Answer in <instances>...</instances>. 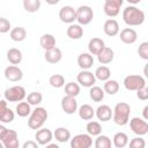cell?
Wrapping results in <instances>:
<instances>
[{
    "label": "cell",
    "instance_id": "1f68e13d",
    "mask_svg": "<svg viewBox=\"0 0 148 148\" xmlns=\"http://www.w3.org/2000/svg\"><path fill=\"white\" fill-rule=\"evenodd\" d=\"M15 111H16V114H17L18 117H22V118L28 117V116L31 113V105H30L28 102H22V101H21V102L16 105Z\"/></svg>",
    "mask_w": 148,
    "mask_h": 148
},
{
    "label": "cell",
    "instance_id": "2e32d148",
    "mask_svg": "<svg viewBox=\"0 0 148 148\" xmlns=\"http://www.w3.org/2000/svg\"><path fill=\"white\" fill-rule=\"evenodd\" d=\"M103 31L109 37L117 36L119 34V24H118V22L114 18L106 20L104 22V25H103Z\"/></svg>",
    "mask_w": 148,
    "mask_h": 148
},
{
    "label": "cell",
    "instance_id": "f1b7e54d",
    "mask_svg": "<svg viewBox=\"0 0 148 148\" xmlns=\"http://www.w3.org/2000/svg\"><path fill=\"white\" fill-rule=\"evenodd\" d=\"M9 36H10V39L14 42H22L27 37V30L23 27H16L10 30Z\"/></svg>",
    "mask_w": 148,
    "mask_h": 148
},
{
    "label": "cell",
    "instance_id": "7402d4cb",
    "mask_svg": "<svg viewBox=\"0 0 148 148\" xmlns=\"http://www.w3.org/2000/svg\"><path fill=\"white\" fill-rule=\"evenodd\" d=\"M77 65L81 69H89L94 65V57L89 52H83L77 57Z\"/></svg>",
    "mask_w": 148,
    "mask_h": 148
},
{
    "label": "cell",
    "instance_id": "8fae6325",
    "mask_svg": "<svg viewBox=\"0 0 148 148\" xmlns=\"http://www.w3.org/2000/svg\"><path fill=\"white\" fill-rule=\"evenodd\" d=\"M5 148H17L20 146L18 143V135L16 131L14 130H7L1 139Z\"/></svg>",
    "mask_w": 148,
    "mask_h": 148
},
{
    "label": "cell",
    "instance_id": "d6a6232c",
    "mask_svg": "<svg viewBox=\"0 0 148 148\" xmlns=\"http://www.w3.org/2000/svg\"><path fill=\"white\" fill-rule=\"evenodd\" d=\"M104 95H105V92L101 87H97V86L90 87L89 96L94 102H102L104 99Z\"/></svg>",
    "mask_w": 148,
    "mask_h": 148
},
{
    "label": "cell",
    "instance_id": "ac0fdd59",
    "mask_svg": "<svg viewBox=\"0 0 148 148\" xmlns=\"http://www.w3.org/2000/svg\"><path fill=\"white\" fill-rule=\"evenodd\" d=\"M105 46V43L102 38H98V37H92L89 43H88V50H89V53L92 54V56H97Z\"/></svg>",
    "mask_w": 148,
    "mask_h": 148
},
{
    "label": "cell",
    "instance_id": "7dc6e473",
    "mask_svg": "<svg viewBox=\"0 0 148 148\" xmlns=\"http://www.w3.org/2000/svg\"><path fill=\"white\" fill-rule=\"evenodd\" d=\"M147 111H148V105H146L143 108V110H142V116H143V119L145 120H148V113H147Z\"/></svg>",
    "mask_w": 148,
    "mask_h": 148
},
{
    "label": "cell",
    "instance_id": "bcb514c9",
    "mask_svg": "<svg viewBox=\"0 0 148 148\" xmlns=\"http://www.w3.org/2000/svg\"><path fill=\"white\" fill-rule=\"evenodd\" d=\"M7 109V101L6 99H0V114Z\"/></svg>",
    "mask_w": 148,
    "mask_h": 148
},
{
    "label": "cell",
    "instance_id": "816d5d0a",
    "mask_svg": "<svg viewBox=\"0 0 148 148\" xmlns=\"http://www.w3.org/2000/svg\"><path fill=\"white\" fill-rule=\"evenodd\" d=\"M46 147H47V148H59L58 145H54V143H47Z\"/></svg>",
    "mask_w": 148,
    "mask_h": 148
},
{
    "label": "cell",
    "instance_id": "ee69618b",
    "mask_svg": "<svg viewBox=\"0 0 148 148\" xmlns=\"http://www.w3.org/2000/svg\"><path fill=\"white\" fill-rule=\"evenodd\" d=\"M136 96H138V98L141 99V101H147V99H148V88L145 86V87H142L141 89L136 90Z\"/></svg>",
    "mask_w": 148,
    "mask_h": 148
},
{
    "label": "cell",
    "instance_id": "5b68a950",
    "mask_svg": "<svg viewBox=\"0 0 148 148\" xmlns=\"http://www.w3.org/2000/svg\"><path fill=\"white\" fill-rule=\"evenodd\" d=\"M146 86V80L141 75H127L124 79V87L130 91H136Z\"/></svg>",
    "mask_w": 148,
    "mask_h": 148
},
{
    "label": "cell",
    "instance_id": "8d00e7d4",
    "mask_svg": "<svg viewBox=\"0 0 148 148\" xmlns=\"http://www.w3.org/2000/svg\"><path fill=\"white\" fill-rule=\"evenodd\" d=\"M95 147L96 148H110L111 147V139L108 135L98 134L95 140Z\"/></svg>",
    "mask_w": 148,
    "mask_h": 148
},
{
    "label": "cell",
    "instance_id": "ab89813d",
    "mask_svg": "<svg viewBox=\"0 0 148 148\" xmlns=\"http://www.w3.org/2000/svg\"><path fill=\"white\" fill-rule=\"evenodd\" d=\"M14 117H15V113L12 109L7 108L1 114H0V123H5V124H8V123H12L14 120Z\"/></svg>",
    "mask_w": 148,
    "mask_h": 148
},
{
    "label": "cell",
    "instance_id": "9a60e30c",
    "mask_svg": "<svg viewBox=\"0 0 148 148\" xmlns=\"http://www.w3.org/2000/svg\"><path fill=\"white\" fill-rule=\"evenodd\" d=\"M35 139L39 146H46L53 139V133L49 128H42L40 127L37 130V132L35 134Z\"/></svg>",
    "mask_w": 148,
    "mask_h": 148
},
{
    "label": "cell",
    "instance_id": "b9f144b4",
    "mask_svg": "<svg viewBox=\"0 0 148 148\" xmlns=\"http://www.w3.org/2000/svg\"><path fill=\"white\" fill-rule=\"evenodd\" d=\"M145 146H146L145 140L139 135L130 141V147L131 148H145Z\"/></svg>",
    "mask_w": 148,
    "mask_h": 148
},
{
    "label": "cell",
    "instance_id": "f6af8a7d",
    "mask_svg": "<svg viewBox=\"0 0 148 148\" xmlns=\"http://www.w3.org/2000/svg\"><path fill=\"white\" fill-rule=\"evenodd\" d=\"M38 146H39V145H38L36 141H31V140H30V141H25V142L22 145L23 148H37Z\"/></svg>",
    "mask_w": 148,
    "mask_h": 148
},
{
    "label": "cell",
    "instance_id": "681fc988",
    "mask_svg": "<svg viewBox=\"0 0 148 148\" xmlns=\"http://www.w3.org/2000/svg\"><path fill=\"white\" fill-rule=\"evenodd\" d=\"M60 0H45V2L47 3V5H50V6H53V5H57L58 2H59Z\"/></svg>",
    "mask_w": 148,
    "mask_h": 148
},
{
    "label": "cell",
    "instance_id": "f907efd6",
    "mask_svg": "<svg viewBox=\"0 0 148 148\" xmlns=\"http://www.w3.org/2000/svg\"><path fill=\"white\" fill-rule=\"evenodd\" d=\"M130 5H133V6H135L136 3H139V2H141V0H126Z\"/></svg>",
    "mask_w": 148,
    "mask_h": 148
},
{
    "label": "cell",
    "instance_id": "7a4b0ae2",
    "mask_svg": "<svg viewBox=\"0 0 148 148\" xmlns=\"http://www.w3.org/2000/svg\"><path fill=\"white\" fill-rule=\"evenodd\" d=\"M130 113L131 106L125 102H119L112 110V119L114 124L119 126H125L130 120Z\"/></svg>",
    "mask_w": 148,
    "mask_h": 148
},
{
    "label": "cell",
    "instance_id": "5bb4252c",
    "mask_svg": "<svg viewBox=\"0 0 148 148\" xmlns=\"http://www.w3.org/2000/svg\"><path fill=\"white\" fill-rule=\"evenodd\" d=\"M61 109L65 113L67 114H73L74 112L77 111V102L75 97L72 96H64L61 98Z\"/></svg>",
    "mask_w": 148,
    "mask_h": 148
},
{
    "label": "cell",
    "instance_id": "9c48e42d",
    "mask_svg": "<svg viewBox=\"0 0 148 148\" xmlns=\"http://www.w3.org/2000/svg\"><path fill=\"white\" fill-rule=\"evenodd\" d=\"M123 3H124V0H104L103 10L106 16L114 17L119 14L120 7L123 6Z\"/></svg>",
    "mask_w": 148,
    "mask_h": 148
},
{
    "label": "cell",
    "instance_id": "e575fe53",
    "mask_svg": "<svg viewBox=\"0 0 148 148\" xmlns=\"http://www.w3.org/2000/svg\"><path fill=\"white\" fill-rule=\"evenodd\" d=\"M23 8L28 13H36L40 8V0H23Z\"/></svg>",
    "mask_w": 148,
    "mask_h": 148
},
{
    "label": "cell",
    "instance_id": "83f0119b",
    "mask_svg": "<svg viewBox=\"0 0 148 148\" xmlns=\"http://www.w3.org/2000/svg\"><path fill=\"white\" fill-rule=\"evenodd\" d=\"M112 142H113V146L117 147V148H124L128 145V135L124 132H118L113 135L112 138Z\"/></svg>",
    "mask_w": 148,
    "mask_h": 148
},
{
    "label": "cell",
    "instance_id": "d4e9b609",
    "mask_svg": "<svg viewBox=\"0 0 148 148\" xmlns=\"http://www.w3.org/2000/svg\"><path fill=\"white\" fill-rule=\"evenodd\" d=\"M77 112H79V117L81 119H83V120H90L95 116V110L89 104H82L79 108Z\"/></svg>",
    "mask_w": 148,
    "mask_h": 148
},
{
    "label": "cell",
    "instance_id": "f35d334b",
    "mask_svg": "<svg viewBox=\"0 0 148 148\" xmlns=\"http://www.w3.org/2000/svg\"><path fill=\"white\" fill-rule=\"evenodd\" d=\"M42 101H43V96H42V94L40 92H38V91H31L30 94H28V96H27V102L30 104V105H38V104H40L42 103Z\"/></svg>",
    "mask_w": 148,
    "mask_h": 148
},
{
    "label": "cell",
    "instance_id": "74e56055",
    "mask_svg": "<svg viewBox=\"0 0 148 148\" xmlns=\"http://www.w3.org/2000/svg\"><path fill=\"white\" fill-rule=\"evenodd\" d=\"M49 83L53 88H61L65 86V77L61 74H53L49 79Z\"/></svg>",
    "mask_w": 148,
    "mask_h": 148
},
{
    "label": "cell",
    "instance_id": "44dd1931",
    "mask_svg": "<svg viewBox=\"0 0 148 148\" xmlns=\"http://www.w3.org/2000/svg\"><path fill=\"white\" fill-rule=\"evenodd\" d=\"M113 58H114V52L111 47H108V46H104V49L97 54V59L102 65H108L112 62Z\"/></svg>",
    "mask_w": 148,
    "mask_h": 148
},
{
    "label": "cell",
    "instance_id": "4dcf8cb0",
    "mask_svg": "<svg viewBox=\"0 0 148 148\" xmlns=\"http://www.w3.org/2000/svg\"><path fill=\"white\" fill-rule=\"evenodd\" d=\"M104 82H105L104 86H103L104 92H106L109 95H114V94H117L119 91V83H118V81L109 79V80H106Z\"/></svg>",
    "mask_w": 148,
    "mask_h": 148
},
{
    "label": "cell",
    "instance_id": "60d3db41",
    "mask_svg": "<svg viewBox=\"0 0 148 148\" xmlns=\"http://www.w3.org/2000/svg\"><path fill=\"white\" fill-rule=\"evenodd\" d=\"M138 53L143 60H148V42H142L138 47Z\"/></svg>",
    "mask_w": 148,
    "mask_h": 148
},
{
    "label": "cell",
    "instance_id": "7bdbcfd3",
    "mask_svg": "<svg viewBox=\"0 0 148 148\" xmlns=\"http://www.w3.org/2000/svg\"><path fill=\"white\" fill-rule=\"evenodd\" d=\"M10 30V22L6 17H0V34H6Z\"/></svg>",
    "mask_w": 148,
    "mask_h": 148
},
{
    "label": "cell",
    "instance_id": "d590c367",
    "mask_svg": "<svg viewBox=\"0 0 148 148\" xmlns=\"http://www.w3.org/2000/svg\"><path fill=\"white\" fill-rule=\"evenodd\" d=\"M65 94L67 96L76 97L80 94V84L76 82H68L65 84Z\"/></svg>",
    "mask_w": 148,
    "mask_h": 148
},
{
    "label": "cell",
    "instance_id": "c3c4849f",
    "mask_svg": "<svg viewBox=\"0 0 148 148\" xmlns=\"http://www.w3.org/2000/svg\"><path fill=\"white\" fill-rule=\"evenodd\" d=\"M7 130H8V128H6L3 125H1V124H0V140L2 139V136H3V134L6 133V131H7Z\"/></svg>",
    "mask_w": 148,
    "mask_h": 148
},
{
    "label": "cell",
    "instance_id": "ffe728a7",
    "mask_svg": "<svg viewBox=\"0 0 148 148\" xmlns=\"http://www.w3.org/2000/svg\"><path fill=\"white\" fill-rule=\"evenodd\" d=\"M44 58L49 64H58L62 58L61 50L59 47H56V46L51 50H46L45 54H44Z\"/></svg>",
    "mask_w": 148,
    "mask_h": 148
},
{
    "label": "cell",
    "instance_id": "cb8c5ba5",
    "mask_svg": "<svg viewBox=\"0 0 148 148\" xmlns=\"http://www.w3.org/2000/svg\"><path fill=\"white\" fill-rule=\"evenodd\" d=\"M22 52L16 49V47H12L7 51V60L12 64V65H18L22 61Z\"/></svg>",
    "mask_w": 148,
    "mask_h": 148
},
{
    "label": "cell",
    "instance_id": "f5cc1de1",
    "mask_svg": "<svg viewBox=\"0 0 148 148\" xmlns=\"http://www.w3.org/2000/svg\"><path fill=\"white\" fill-rule=\"evenodd\" d=\"M0 148H3V143H2V141L0 140Z\"/></svg>",
    "mask_w": 148,
    "mask_h": 148
},
{
    "label": "cell",
    "instance_id": "277c9868",
    "mask_svg": "<svg viewBox=\"0 0 148 148\" xmlns=\"http://www.w3.org/2000/svg\"><path fill=\"white\" fill-rule=\"evenodd\" d=\"M3 96L7 102H21L27 97V94L22 86H13L5 90Z\"/></svg>",
    "mask_w": 148,
    "mask_h": 148
},
{
    "label": "cell",
    "instance_id": "e0dca14e",
    "mask_svg": "<svg viewBox=\"0 0 148 148\" xmlns=\"http://www.w3.org/2000/svg\"><path fill=\"white\" fill-rule=\"evenodd\" d=\"M119 37H120V40L124 44H133L138 39V34L132 28H125V29H123L120 31Z\"/></svg>",
    "mask_w": 148,
    "mask_h": 148
},
{
    "label": "cell",
    "instance_id": "6da1fadb",
    "mask_svg": "<svg viewBox=\"0 0 148 148\" xmlns=\"http://www.w3.org/2000/svg\"><path fill=\"white\" fill-rule=\"evenodd\" d=\"M145 18H146L145 12L133 5L125 7L123 10V20L130 27L141 25L145 22Z\"/></svg>",
    "mask_w": 148,
    "mask_h": 148
},
{
    "label": "cell",
    "instance_id": "ba28073f",
    "mask_svg": "<svg viewBox=\"0 0 148 148\" xmlns=\"http://www.w3.org/2000/svg\"><path fill=\"white\" fill-rule=\"evenodd\" d=\"M92 146V139L91 135L88 133H81L74 135V138L71 139V147L72 148H90Z\"/></svg>",
    "mask_w": 148,
    "mask_h": 148
},
{
    "label": "cell",
    "instance_id": "d6986e66",
    "mask_svg": "<svg viewBox=\"0 0 148 148\" xmlns=\"http://www.w3.org/2000/svg\"><path fill=\"white\" fill-rule=\"evenodd\" d=\"M95 116L97 117L98 120L101 121H109L111 118H112V109L109 106V105H105V104H102L99 105L96 111H95Z\"/></svg>",
    "mask_w": 148,
    "mask_h": 148
},
{
    "label": "cell",
    "instance_id": "30bf717a",
    "mask_svg": "<svg viewBox=\"0 0 148 148\" xmlns=\"http://www.w3.org/2000/svg\"><path fill=\"white\" fill-rule=\"evenodd\" d=\"M76 81L80 86L82 87H87L90 88L96 83V77L95 75L89 71V69H82L77 76H76Z\"/></svg>",
    "mask_w": 148,
    "mask_h": 148
},
{
    "label": "cell",
    "instance_id": "836d02e7",
    "mask_svg": "<svg viewBox=\"0 0 148 148\" xmlns=\"http://www.w3.org/2000/svg\"><path fill=\"white\" fill-rule=\"evenodd\" d=\"M86 130H87V133L91 136H97L98 134L102 133V125L98 123V121H89L87 125H86Z\"/></svg>",
    "mask_w": 148,
    "mask_h": 148
},
{
    "label": "cell",
    "instance_id": "603a6c76",
    "mask_svg": "<svg viewBox=\"0 0 148 148\" xmlns=\"http://www.w3.org/2000/svg\"><path fill=\"white\" fill-rule=\"evenodd\" d=\"M66 34L69 38L72 39H80L82 36H83V28L80 25V24H74V23H71L69 27L67 28L66 30Z\"/></svg>",
    "mask_w": 148,
    "mask_h": 148
},
{
    "label": "cell",
    "instance_id": "8992f818",
    "mask_svg": "<svg viewBox=\"0 0 148 148\" xmlns=\"http://www.w3.org/2000/svg\"><path fill=\"white\" fill-rule=\"evenodd\" d=\"M94 18V12L90 6L83 5L80 6L76 9V21L80 25H87L89 24Z\"/></svg>",
    "mask_w": 148,
    "mask_h": 148
},
{
    "label": "cell",
    "instance_id": "52a82bcc",
    "mask_svg": "<svg viewBox=\"0 0 148 148\" xmlns=\"http://www.w3.org/2000/svg\"><path fill=\"white\" fill-rule=\"evenodd\" d=\"M128 121H130V128L132 130V132L134 134L142 136L148 133V123L143 118L134 117Z\"/></svg>",
    "mask_w": 148,
    "mask_h": 148
},
{
    "label": "cell",
    "instance_id": "7c38bea8",
    "mask_svg": "<svg viewBox=\"0 0 148 148\" xmlns=\"http://www.w3.org/2000/svg\"><path fill=\"white\" fill-rule=\"evenodd\" d=\"M59 18L64 23H73L76 20V9L72 6H64L59 10Z\"/></svg>",
    "mask_w": 148,
    "mask_h": 148
},
{
    "label": "cell",
    "instance_id": "3957f363",
    "mask_svg": "<svg viewBox=\"0 0 148 148\" xmlns=\"http://www.w3.org/2000/svg\"><path fill=\"white\" fill-rule=\"evenodd\" d=\"M47 111L45 108H42V106H37L35 110L31 111L30 113V117L28 119V126L31 128V130H38L40 128L44 123L46 121L47 119Z\"/></svg>",
    "mask_w": 148,
    "mask_h": 148
},
{
    "label": "cell",
    "instance_id": "f546056e",
    "mask_svg": "<svg viewBox=\"0 0 148 148\" xmlns=\"http://www.w3.org/2000/svg\"><path fill=\"white\" fill-rule=\"evenodd\" d=\"M94 75H95V77H96L97 80H99V81H106V80H109L110 76H111V71H110L109 67L102 65V66H99V67L96 68Z\"/></svg>",
    "mask_w": 148,
    "mask_h": 148
},
{
    "label": "cell",
    "instance_id": "4fadbf2b",
    "mask_svg": "<svg viewBox=\"0 0 148 148\" xmlns=\"http://www.w3.org/2000/svg\"><path fill=\"white\" fill-rule=\"evenodd\" d=\"M5 77L8 80V81H12V82H18L22 80L23 77V72L21 68H18L16 65H10V66H7L5 68Z\"/></svg>",
    "mask_w": 148,
    "mask_h": 148
},
{
    "label": "cell",
    "instance_id": "4316f807",
    "mask_svg": "<svg viewBox=\"0 0 148 148\" xmlns=\"http://www.w3.org/2000/svg\"><path fill=\"white\" fill-rule=\"evenodd\" d=\"M39 44L45 51L51 50L56 46V37L51 34H44L39 39Z\"/></svg>",
    "mask_w": 148,
    "mask_h": 148
},
{
    "label": "cell",
    "instance_id": "484cf974",
    "mask_svg": "<svg viewBox=\"0 0 148 148\" xmlns=\"http://www.w3.org/2000/svg\"><path fill=\"white\" fill-rule=\"evenodd\" d=\"M53 136L58 142L65 143L71 139V132L66 127H58V128H56V131L53 133Z\"/></svg>",
    "mask_w": 148,
    "mask_h": 148
}]
</instances>
